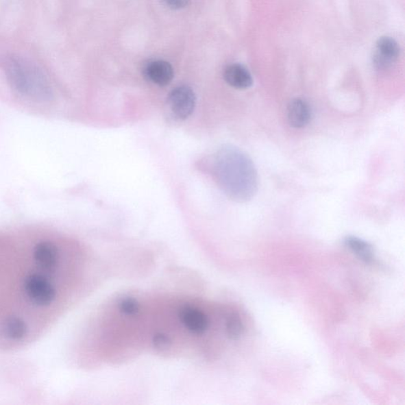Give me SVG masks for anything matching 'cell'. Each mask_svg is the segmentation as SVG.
Returning <instances> with one entry per match:
<instances>
[{
	"label": "cell",
	"instance_id": "30bf717a",
	"mask_svg": "<svg viewBox=\"0 0 405 405\" xmlns=\"http://www.w3.org/2000/svg\"><path fill=\"white\" fill-rule=\"evenodd\" d=\"M169 8L179 10L186 8L191 0H162Z\"/></svg>",
	"mask_w": 405,
	"mask_h": 405
},
{
	"label": "cell",
	"instance_id": "277c9868",
	"mask_svg": "<svg viewBox=\"0 0 405 405\" xmlns=\"http://www.w3.org/2000/svg\"><path fill=\"white\" fill-rule=\"evenodd\" d=\"M196 101V95L188 86L176 87L168 96L169 108L178 120H186L192 115Z\"/></svg>",
	"mask_w": 405,
	"mask_h": 405
},
{
	"label": "cell",
	"instance_id": "8992f818",
	"mask_svg": "<svg viewBox=\"0 0 405 405\" xmlns=\"http://www.w3.org/2000/svg\"><path fill=\"white\" fill-rule=\"evenodd\" d=\"M146 78L154 84L165 86L171 83L174 71L170 63L165 60H153L143 70Z\"/></svg>",
	"mask_w": 405,
	"mask_h": 405
},
{
	"label": "cell",
	"instance_id": "7a4b0ae2",
	"mask_svg": "<svg viewBox=\"0 0 405 405\" xmlns=\"http://www.w3.org/2000/svg\"><path fill=\"white\" fill-rule=\"evenodd\" d=\"M217 176L225 193L238 201L252 199L258 191V173L252 160L238 148L225 147L218 153Z\"/></svg>",
	"mask_w": 405,
	"mask_h": 405
},
{
	"label": "cell",
	"instance_id": "6da1fadb",
	"mask_svg": "<svg viewBox=\"0 0 405 405\" xmlns=\"http://www.w3.org/2000/svg\"><path fill=\"white\" fill-rule=\"evenodd\" d=\"M240 315L205 297L131 291L105 302L81 333L79 367L95 369L151 355L212 362L239 340Z\"/></svg>",
	"mask_w": 405,
	"mask_h": 405
},
{
	"label": "cell",
	"instance_id": "ba28073f",
	"mask_svg": "<svg viewBox=\"0 0 405 405\" xmlns=\"http://www.w3.org/2000/svg\"><path fill=\"white\" fill-rule=\"evenodd\" d=\"M224 79L235 89L245 90L253 85V78L247 69L242 64H234L224 71Z\"/></svg>",
	"mask_w": 405,
	"mask_h": 405
},
{
	"label": "cell",
	"instance_id": "3957f363",
	"mask_svg": "<svg viewBox=\"0 0 405 405\" xmlns=\"http://www.w3.org/2000/svg\"><path fill=\"white\" fill-rule=\"evenodd\" d=\"M3 68L10 85L20 95L38 101L53 99L50 82L32 61L19 55H6L3 59Z\"/></svg>",
	"mask_w": 405,
	"mask_h": 405
},
{
	"label": "cell",
	"instance_id": "9c48e42d",
	"mask_svg": "<svg viewBox=\"0 0 405 405\" xmlns=\"http://www.w3.org/2000/svg\"><path fill=\"white\" fill-rule=\"evenodd\" d=\"M345 245L353 253L366 263L370 264L373 261L372 246L360 238L348 236L345 240Z\"/></svg>",
	"mask_w": 405,
	"mask_h": 405
},
{
	"label": "cell",
	"instance_id": "52a82bcc",
	"mask_svg": "<svg viewBox=\"0 0 405 405\" xmlns=\"http://www.w3.org/2000/svg\"><path fill=\"white\" fill-rule=\"evenodd\" d=\"M311 109L307 102L301 99L292 100L288 108V119L291 126L302 128L309 124L311 120Z\"/></svg>",
	"mask_w": 405,
	"mask_h": 405
},
{
	"label": "cell",
	"instance_id": "5b68a950",
	"mask_svg": "<svg viewBox=\"0 0 405 405\" xmlns=\"http://www.w3.org/2000/svg\"><path fill=\"white\" fill-rule=\"evenodd\" d=\"M400 54L399 45L391 38L384 37L378 40L373 64L379 69H386L396 60Z\"/></svg>",
	"mask_w": 405,
	"mask_h": 405
}]
</instances>
